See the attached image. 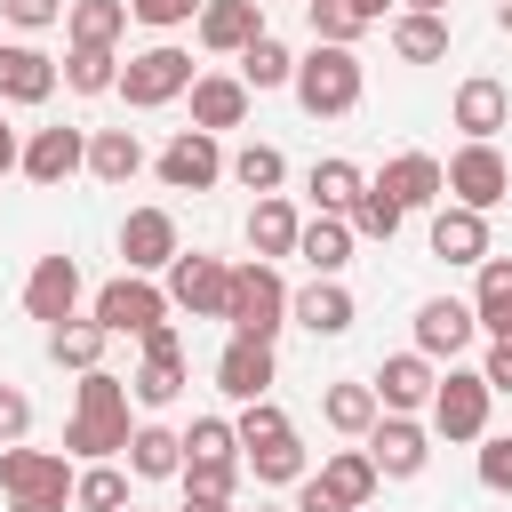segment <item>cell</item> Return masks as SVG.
<instances>
[{
	"mask_svg": "<svg viewBox=\"0 0 512 512\" xmlns=\"http://www.w3.org/2000/svg\"><path fill=\"white\" fill-rule=\"evenodd\" d=\"M472 320H480L488 336L512 328V256H488V264H480V280H472Z\"/></svg>",
	"mask_w": 512,
	"mask_h": 512,
	"instance_id": "cell-35",
	"label": "cell"
},
{
	"mask_svg": "<svg viewBox=\"0 0 512 512\" xmlns=\"http://www.w3.org/2000/svg\"><path fill=\"white\" fill-rule=\"evenodd\" d=\"M448 200L456 208H496V200H512V168H504V152L496 144H464L456 160H448Z\"/></svg>",
	"mask_w": 512,
	"mask_h": 512,
	"instance_id": "cell-8",
	"label": "cell"
},
{
	"mask_svg": "<svg viewBox=\"0 0 512 512\" xmlns=\"http://www.w3.org/2000/svg\"><path fill=\"white\" fill-rule=\"evenodd\" d=\"M368 384H376L384 416H416V408H432V392H440V360H424V352H392Z\"/></svg>",
	"mask_w": 512,
	"mask_h": 512,
	"instance_id": "cell-15",
	"label": "cell"
},
{
	"mask_svg": "<svg viewBox=\"0 0 512 512\" xmlns=\"http://www.w3.org/2000/svg\"><path fill=\"white\" fill-rule=\"evenodd\" d=\"M224 296H232V264L200 256V248L168 264V304H176V312H192V320H224Z\"/></svg>",
	"mask_w": 512,
	"mask_h": 512,
	"instance_id": "cell-10",
	"label": "cell"
},
{
	"mask_svg": "<svg viewBox=\"0 0 512 512\" xmlns=\"http://www.w3.org/2000/svg\"><path fill=\"white\" fill-rule=\"evenodd\" d=\"M304 16H312V40H320V48H352V40L368 32L344 0H304Z\"/></svg>",
	"mask_w": 512,
	"mask_h": 512,
	"instance_id": "cell-45",
	"label": "cell"
},
{
	"mask_svg": "<svg viewBox=\"0 0 512 512\" xmlns=\"http://www.w3.org/2000/svg\"><path fill=\"white\" fill-rule=\"evenodd\" d=\"M0 488H8V504H32V496H72V464L56 456V448H0Z\"/></svg>",
	"mask_w": 512,
	"mask_h": 512,
	"instance_id": "cell-13",
	"label": "cell"
},
{
	"mask_svg": "<svg viewBox=\"0 0 512 512\" xmlns=\"http://www.w3.org/2000/svg\"><path fill=\"white\" fill-rule=\"evenodd\" d=\"M200 8H208V0H128V16H136V24H152V32L200 24Z\"/></svg>",
	"mask_w": 512,
	"mask_h": 512,
	"instance_id": "cell-47",
	"label": "cell"
},
{
	"mask_svg": "<svg viewBox=\"0 0 512 512\" xmlns=\"http://www.w3.org/2000/svg\"><path fill=\"white\" fill-rule=\"evenodd\" d=\"M152 168H160V184H168V192H208L232 160H224V144H216L208 128H176V136L160 144V160H152Z\"/></svg>",
	"mask_w": 512,
	"mask_h": 512,
	"instance_id": "cell-7",
	"label": "cell"
},
{
	"mask_svg": "<svg viewBox=\"0 0 512 512\" xmlns=\"http://www.w3.org/2000/svg\"><path fill=\"white\" fill-rule=\"evenodd\" d=\"M368 184L392 192L400 208H440V200H448V160H432V152H392Z\"/></svg>",
	"mask_w": 512,
	"mask_h": 512,
	"instance_id": "cell-14",
	"label": "cell"
},
{
	"mask_svg": "<svg viewBox=\"0 0 512 512\" xmlns=\"http://www.w3.org/2000/svg\"><path fill=\"white\" fill-rule=\"evenodd\" d=\"M240 120H248V80H240V72H200V80H192V128L224 136V128H240Z\"/></svg>",
	"mask_w": 512,
	"mask_h": 512,
	"instance_id": "cell-24",
	"label": "cell"
},
{
	"mask_svg": "<svg viewBox=\"0 0 512 512\" xmlns=\"http://www.w3.org/2000/svg\"><path fill=\"white\" fill-rule=\"evenodd\" d=\"M184 512H232V504H208V496H184Z\"/></svg>",
	"mask_w": 512,
	"mask_h": 512,
	"instance_id": "cell-56",
	"label": "cell"
},
{
	"mask_svg": "<svg viewBox=\"0 0 512 512\" xmlns=\"http://www.w3.org/2000/svg\"><path fill=\"white\" fill-rule=\"evenodd\" d=\"M400 8H416V16H448V0H400Z\"/></svg>",
	"mask_w": 512,
	"mask_h": 512,
	"instance_id": "cell-55",
	"label": "cell"
},
{
	"mask_svg": "<svg viewBox=\"0 0 512 512\" xmlns=\"http://www.w3.org/2000/svg\"><path fill=\"white\" fill-rule=\"evenodd\" d=\"M480 376H488V392H512V328H504V336H488V360H480Z\"/></svg>",
	"mask_w": 512,
	"mask_h": 512,
	"instance_id": "cell-51",
	"label": "cell"
},
{
	"mask_svg": "<svg viewBox=\"0 0 512 512\" xmlns=\"http://www.w3.org/2000/svg\"><path fill=\"white\" fill-rule=\"evenodd\" d=\"M392 56H400V64H440V56H448V16L400 8V16H392Z\"/></svg>",
	"mask_w": 512,
	"mask_h": 512,
	"instance_id": "cell-31",
	"label": "cell"
},
{
	"mask_svg": "<svg viewBox=\"0 0 512 512\" xmlns=\"http://www.w3.org/2000/svg\"><path fill=\"white\" fill-rule=\"evenodd\" d=\"M296 512H352V504L336 488H320V472H312V480H296Z\"/></svg>",
	"mask_w": 512,
	"mask_h": 512,
	"instance_id": "cell-52",
	"label": "cell"
},
{
	"mask_svg": "<svg viewBox=\"0 0 512 512\" xmlns=\"http://www.w3.org/2000/svg\"><path fill=\"white\" fill-rule=\"evenodd\" d=\"M104 344H112V336H104L96 320H64V328H48V360H56V368H80V376L104 368Z\"/></svg>",
	"mask_w": 512,
	"mask_h": 512,
	"instance_id": "cell-36",
	"label": "cell"
},
{
	"mask_svg": "<svg viewBox=\"0 0 512 512\" xmlns=\"http://www.w3.org/2000/svg\"><path fill=\"white\" fill-rule=\"evenodd\" d=\"M288 320H296V328H312V336H344L360 312H352V288H344V280H312V288H296V296H288Z\"/></svg>",
	"mask_w": 512,
	"mask_h": 512,
	"instance_id": "cell-25",
	"label": "cell"
},
{
	"mask_svg": "<svg viewBox=\"0 0 512 512\" xmlns=\"http://www.w3.org/2000/svg\"><path fill=\"white\" fill-rule=\"evenodd\" d=\"M32 432V400H24V384H0V448H16Z\"/></svg>",
	"mask_w": 512,
	"mask_h": 512,
	"instance_id": "cell-49",
	"label": "cell"
},
{
	"mask_svg": "<svg viewBox=\"0 0 512 512\" xmlns=\"http://www.w3.org/2000/svg\"><path fill=\"white\" fill-rule=\"evenodd\" d=\"M224 328L272 344V336L288 328V280H280L272 264H240V272H232V296H224Z\"/></svg>",
	"mask_w": 512,
	"mask_h": 512,
	"instance_id": "cell-4",
	"label": "cell"
},
{
	"mask_svg": "<svg viewBox=\"0 0 512 512\" xmlns=\"http://www.w3.org/2000/svg\"><path fill=\"white\" fill-rule=\"evenodd\" d=\"M448 120L464 128V144H496V128L512 120V96H504V80H488V72H472V80L456 88V104H448Z\"/></svg>",
	"mask_w": 512,
	"mask_h": 512,
	"instance_id": "cell-20",
	"label": "cell"
},
{
	"mask_svg": "<svg viewBox=\"0 0 512 512\" xmlns=\"http://www.w3.org/2000/svg\"><path fill=\"white\" fill-rule=\"evenodd\" d=\"M192 56L184 48H168V40H152V48H136L128 64H120V88L112 96H128V112H160V104H176V96H192Z\"/></svg>",
	"mask_w": 512,
	"mask_h": 512,
	"instance_id": "cell-3",
	"label": "cell"
},
{
	"mask_svg": "<svg viewBox=\"0 0 512 512\" xmlns=\"http://www.w3.org/2000/svg\"><path fill=\"white\" fill-rule=\"evenodd\" d=\"M64 80V64L32 40H0V104H48Z\"/></svg>",
	"mask_w": 512,
	"mask_h": 512,
	"instance_id": "cell-17",
	"label": "cell"
},
{
	"mask_svg": "<svg viewBox=\"0 0 512 512\" xmlns=\"http://www.w3.org/2000/svg\"><path fill=\"white\" fill-rule=\"evenodd\" d=\"M72 504H80V512H128V472H120V464H88V472L72 480Z\"/></svg>",
	"mask_w": 512,
	"mask_h": 512,
	"instance_id": "cell-41",
	"label": "cell"
},
{
	"mask_svg": "<svg viewBox=\"0 0 512 512\" xmlns=\"http://www.w3.org/2000/svg\"><path fill=\"white\" fill-rule=\"evenodd\" d=\"M432 256H440V264H488V216L440 200V208H432Z\"/></svg>",
	"mask_w": 512,
	"mask_h": 512,
	"instance_id": "cell-23",
	"label": "cell"
},
{
	"mask_svg": "<svg viewBox=\"0 0 512 512\" xmlns=\"http://www.w3.org/2000/svg\"><path fill=\"white\" fill-rule=\"evenodd\" d=\"M496 32H512V0H496Z\"/></svg>",
	"mask_w": 512,
	"mask_h": 512,
	"instance_id": "cell-57",
	"label": "cell"
},
{
	"mask_svg": "<svg viewBox=\"0 0 512 512\" xmlns=\"http://www.w3.org/2000/svg\"><path fill=\"white\" fill-rule=\"evenodd\" d=\"M64 32H72V48H120L128 0H72V8H64Z\"/></svg>",
	"mask_w": 512,
	"mask_h": 512,
	"instance_id": "cell-30",
	"label": "cell"
},
{
	"mask_svg": "<svg viewBox=\"0 0 512 512\" xmlns=\"http://www.w3.org/2000/svg\"><path fill=\"white\" fill-rule=\"evenodd\" d=\"M232 432H240V456H248V448H272V440H288L296 424H288V408H280V400H248V408L232 416Z\"/></svg>",
	"mask_w": 512,
	"mask_h": 512,
	"instance_id": "cell-42",
	"label": "cell"
},
{
	"mask_svg": "<svg viewBox=\"0 0 512 512\" xmlns=\"http://www.w3.org/2000/svg\"><path fill=\"white\" fill-rule=\"evenodd\" d=\"M128 512H144V504H128Z\"/></svg>",
	"mask_w": 512,
	"mask_h": 512,
	"instance_id": "cell-59",
	"label": "cell"
},
{
	"mask_svg": "<svg viewBox=\"0 0 512 512\" xmlns=\"http://www.w3.org/2000/svg\"><path fill=\"white\" fill-rule=\"evenodd\" d=\"M128 472H136V480H176V472H184V432H168V424H136V440H128Z\"/></svg>",
	"mask_w": 512,
	"mask_h": 512,
	"instance_id": "cell-29",
	"label": "cell"
},
{
	"mask_svg": "<svg viewBox=\"0 0 512 512\" xmlns=\"http://www.w3.org/2000/svg\"><path fill=\"white\" fill-rule=\"evenodd\" d=\"M224 176H232L240 192H256V200H272V192H280V176H288V160H280V144H240Z\"/></svg>",
	"mask_w": 512,
	"mask_h": 512,
	"instance_id": "cell-38",
	"label": "cell"
},
{
	"mask_svg": "<svg viewBox=\"0 0 512 512\" xmlns=\"http://www.w3.org/2000/svg\"><path fill=\"white\" fill-rule=\"evenodd\" d=\"M128 440H136V424H128V384H120L112 368H88L80 392H72L64 456H80V464H112V456H128Z\"/></svg>",
	"mask_w": 512,
	"mask_h": 512,
	"instance_id": "cell-1",
	"label": "cell"
},
{
	"mask_svg": "<svg viewBox=\"0 0 512 512\" xmlns=\"http://www.w3.org/2000/svg\"><path fill=\"white\" fill-rule=\"evenodd\" d=\"M360 88H368V72H360L352 48H320L312 40V56H296V104L312 120H344L360 104Z\"/></svg>",
	"mask_w": 512,
	"mask_h": 512,
	"instance_id": "cell-2",
	"label": "cell"
},
{
	"mask_svg": "<svg viewBox=\"0 0 512 512\" xmlns=\"http://www.w3.org/2000/svg\"><path fill=\"white\" fill-rule=\"evenodd\" d=\"M240 80H248V96H256V88H296V56H288V48L264 32V40L240 56Z\"/></svg>",
	"mask_w": 512,
	"mask_h": 512,
	"instance_id": "cell-40",
	"label": "cell"
},
{
	"mask_svg": "<svg viewBox=\"0 0 512 512\" xmlns=\"http://www.w3.org/2000/svg\"><path fill=\"white\" fill-rule=\"evenodd\" d=\"M256 480H272V488H296V480H312V464H304V440L288 432V440H272V448H248L240 456Z\"/></svg>",
	"mask_w": 512,
	"mask_h": 512,
	"instance_id": "cell-39",
	"label": "cell"
},
{
	"mask_svg": "<svg viewBox=\"0 0 512 512\" xmlns=\"http://www.w3.org/2000/svg\"><path fill=\"white\" fill-rule=\"evenodd\" d=\"M8 168H24V144H16V128H0V176Z\"/></svg>",
	"mask_w": 512,
	"mask_h": 512,
	"instance_id": "cell-53",
	"label": "cell"
},
{
	"mask_svg": "<svg viewBox=\"0 0 512 512\" xmlns=\"http://www.w3.org/2000/svg\"><path fill=\"white\" fill-rule=\"evenodd\" d=\"M0 16L24 24V32H40V24H64V0H0Z\"/></svg>",
	"mask_w": 512,
	"mask_h": 512,
	"instance_id": "cell-50",
	"label": "cell"
},
{
	"mask_svg": "<svg viewBox=\"0 0 512 512\" xmlns=\"http://www.w3.org/2000/svg\"><path fill=\"white\" fill-rule=\"evenodd\" d=\"M24 312L48 320V328L80 320V264H72V256H40L32 280H24Z\"/></svg>",
	"mask_w": 512,
	"mask_h": 512,
	"instance_id": "cell-18",
	"label": "cell"
},
{
	"mask_svg": "<svg viewBox=\"0 0 512 512\" xmlns=\"http://www.w3.org/2000/svg\"><path fill=\"white\" fill-rule=\"evenodd\" d=\"M176 256H184V240H176V216H168V208H128V216H120V264H128V272L152 280V272H168Z\"/></svg>",
	"mask_w": 512,
	"mask_h": 512,
	"instance_id": "cell-9",
	"label": "cell"
},
{
	"mask_svg": "<svg viewBox=\"0 0 512 512\" xmlns=\"http://www.w3.org/2000/svg\"><path fill=\"white\" fill-rule=\"evenodd\" d=\"M144 344V368L128 376V392L144 400V408H168L176 392H184V336H176V320H160L152 336H136Z\"/></svg>",
	"mask_w": 512,
	"mask_h": 512,
	"instance_id": "cell-12",
	"label": "cell"
},
{
	"mask_svg": "<svg viewBox=\"0 0 512 512\" xmlns=\"http://www.w3.org/2000/svg\"><path fill=\"white\" fill-rule=\"evenodd\" d=\"M168 312H176V304H168V288H152L144 272H120V280H104V288H96V312H88V320H96L104 336H152Z\"/></svg>",
	"mask_w": 512,
	"mask_h": 512,
	"instance_id": "cell-5",
	"label": "cell"
},
{
	"mask_svg": "<svg viewBox=\"0 0 512 512\" xmlns=\"http://www.w3.org/2000/svg\"><path fill=\"white\" fill-rule=\"evenodd\" d=\"M240 456V432L224 424V416H192V432H184V464H232Z\"/></svg>",
	"mask_w": 512,
	"mask_h": 512,
	"instance_id": "cell-43",
	"label": "cell"
},
{
	"mask_svg": "<svg viewBox=\"0 0 512 512\" xmlns=\"http://www.w3.org/2000/svg\"><path fill=\"white\" fill-rule=\"evenodd\" d=\"M488 376L480 368H448L440 392H432V432L440 440H488Z\"/></svg>",
	"mask_w": 512,
	"mask_h": 512,
	"instance_id": "cell-6",
	"label": "cell"
},
{
	"mask_svg": "<svg viewBox=\"0 0 512 512\" xmlns=\"http://www.w3.org/2000/svg\"><path fill=\"white\" fill-rule=\"evenodd\" d=\"M320 416H328V432L368 440L376 416H384V400H376V384H328V392H320Z\"/></svg>",
	"mask_w": 512,
	"mask_h": 512,
	"instance_id": "cell-28",
	"label": "cell"
},
{
	"mask_svg": "<svg viewBox=\"0 0 512 512\" xmlns=\"http://www.w3.org/2000/svg\"><path fill=\"white\" fill-rule=\"evenodd\" d=\"M368 456H376L384 480H416V472L432 464V424H416V416H376Z\"/></svg>",
	"mask_w": 512,
	"mask_h": 512,
	"instance_id": "cell-16",
	"label": "cell"
},
{
	"mask_svg": "<svg viewBox=\"0 0 512 512\" xmlns=\"http://www.w3.org/2000/svg\"><path fill=\"white\" fill-rule=\"evenodd\" d=\"M344 8H352L360 24H384V8H392V0H344Z\"/></svg>",
	"mask_w": 512,
	"mask_h": 512,
	"instance_id": "cell-54",
	"label": "cell"
},
{
	"mask_svg": "<svg viewBox=\"0 0 512 512\" xmlns=\"http://www.w3.org/2000/svg\"><path fill=\"white\" fill-rule=\"evenodd\" d=\"M64 88L72 96H112L120 88V56L112 48H64Z\"/></svg>",
	"mask_w": 512,
	"mask_h": 512,
	"instance_id": "cell-37",
	"label": "cell"
},
{
	"mask_svg": "<svg viewBox=\"0 0 512 512\" xmlns=\"http://www.w3.org/2000/svg\"><path fill=\"white\" fill-rule=\"evenodd\" d=\"M480 488H496V496H512V432H496V440H480Z\"/></svg>",
	"mask_w": 512,
	"mask_h": 512,
	"instance_id": "cell-48",
	"label": "cell"
},
{
	"mask_svg": "<svg viewBox=\"0 0 512 512\" xmlns=\"http://www.w3.org/2000/svg\"><path fill=\"white\" fill-rule=\"evenodd\" d=\"M88 168V136L80 128H32V144H24V176L40 184V192H56L64 176H80Z\"/></svg>",
	"mask_w": 512,
	"mask_h": 512,
	"instance_id": "cell-21",
	"label": "cell"
},
{
	"mask_svg": "<svg viewBox=\"0 0 512 512\" xmlns=\"http://www.w3.org/2000/svg\"><path fill=\"white\" fill-rule=\"evenodd\" d=\"M304 184H312V208H320V216H352V200L368 192V176H360L352 160H336V152H328V160H312V176H304Z\"/></svg>",
	"mask_w": 512,
	"mask_h": 512,
	"instance_id": "cell-33",
	"label": "cell"
},
{
	"mask_svg": "<svg viewBox=\"0 0 512 512\" xmlns=\"http://www.w3.org/2000/svg\"><path fill=\"white\" fill-rule=\"evenodd\" d=\"M136 168H144L136 128H96V136H88V176H96V184H128Z\"/></svg>",
	"mask_w": 512,
	"mask_h": 512,
	"instance_id": "cell-32",
	"label": "cell"
},
{
	"mask_svg": "<svg viewBox=\"0 0 512 512\" xmlns=\"http://www.w3.org/2000/svg\"><path fill=\"white\" fill-rule=\"evenodd\" d=\"M320 488H336V496L360 512V504L384 488V472H376V456H368V448H336V456L320 464Z\"/></svg>",
	"mask_w": 512,
	"mask_h": 512,
	"instance_id": "cell-34",
	"label": "cell"
},
{
	"mask_svg": "<svg viewBox=\"0 0 512 512\" xmlns=\"http://www.w3.org/2000/svg\"><path fill=\"white\" fill-rule=\"evenodd\" d=\"M400 216H408V208H400L392 192H376V184H368V192L352 200V216H344V224H352L360 240H392V232H400Z\"/></svg>",
	"mask_w": 512,
	"mask_h": 512,
	"instance_id": "cell-44",
	"label": "cell"
},
{
	"mask_svg": "<svg viewBox=\"0 0 512 512\" xmlns=\"http://www.w3.org/2000/svg\"><path fill=\"white\" fill-rule=\"evenodd\" d=\"M256 512H296V504H256Z\"/></svg>",
	"mask_w": 512,
	"mask_h": 512,
	"instance_id": "cell-58",
	"label": "cell"
},
{
	"mask_svg": "<svg viewBox=\"0 0 512 512\" xmlns=\"http://www.w3.org/2000/svg\"><path fill=\"white\" fill-rule=\"evenodd\" d=\"M352 240H360V232H352L344 216H312V224L296 232V256L312 264V280H336V272L352 264Z\"/></svg>",
	"mask_w": 512,
	"mask_h": 512,
	"instance_id": "cell-26",
	"label": "cell"
},
{
	"mask_svg": "<svg viewBox=\"0 0 512 512\" xmlns=\"http://www.w3.org/2000/svg\"><path fill=\"white\" fill-rule=\"evenodd\" d=\"M296 232H304V216H296L280 192L248 208V248H256V264H272V256H296Z\"/></svg>",
	"mask_w": 512,
	"mask_h": 512,
	"instance_id": "cell-27",
	"label": "cell"
},
{
	"mask_svg": "<svg viewBox=\"0 0 512 512\" xmlns=\"http://www.w3.org/2000/svg\"><path fill=\"white\" fill-rule=\"evenodd\" d=\"M472 336H480L472 304H456V296L416 304V352H424V360H448V368H456V352H472Z\"/></svg>",
	"mask_w": 512,
	"mask_h": 512,
	"instance_id": "cell-19",
	"label": "cell"
},
{
	"mask_svg": "<svg viewBox=\"0 0 512 512\" xmlns=\"http://www.w3.org/2000/svg\"><path fill=\"white\" fill-rule=\"evenodd\" d=\"M256 40H264V8H256V0H208V8H200V48L248 56Z\"/></svg>",
	"mask_w": 512,
	"mask_h": 512,
	"instance_id": "cell-22",
	"label": "cell"
},
{
	"mask_svg": "<svg viewBox=\"0 0 512 512\" xmlns=\"http://www.w3.org/2000/svg\"><path fill=\"white\" fill-rule=\"evenodd\" d=\"M272 376H280V360H272V344H256V336H224V352H216V392L224 400H272Z\"/></svg>",
	"mask_w": 512,
	"mask_h": 512,
	"instance_id": "cell-11",
	"label": "cell"
},
{
	"mask_svg": "<svg viewBox=\"0 0 512 512\" xmlns=\"http://www.w3.org/2000/svg\"><path fill=\"white\" fill-rule=\"evenodd\" d=\"M176 480H184V496H208V504H232V488H240V456H232V464H184Z\"/></svg>",
	"mask_w": 512,
	"mask_h": 512,
	"instance_id": "cell-46",
	"label": "cell"
}]
</instances>
